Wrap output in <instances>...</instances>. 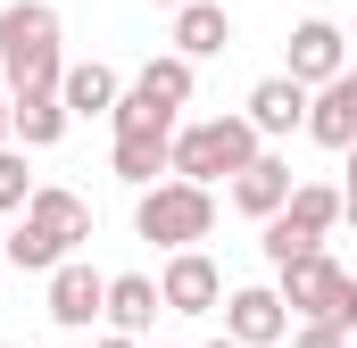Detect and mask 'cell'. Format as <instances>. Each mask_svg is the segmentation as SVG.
I'll list each match as a JSON object with an SVG mask.
<instances>
[{
    "label": "cell",
    "instance_id": "obj_1",
    "mask_svg": "<svg viewBox=\"0 0 357 348\" xmlns=\"http://www.w3.org/2000/svg\"><path fill=\"white\" fill-rule=\"evenodd\" d=\"M0 67H8V91H42L67 75V25L50 0H8L0 8Z\"/></svg>",
    "mask_w": 357,
    "mask_h": 348
},
{
    "label": "cell",
    "instance_id": "obj_2",
    "mask_svg": "<svg viewBox=\"0 0 357 348\" xmlns=\"http://www.w3.org/2000/svg\"><path fill=\"white\" fill-rule=\"evenodd\" d=\"M266 150V133L250 125V116H199V125H175V174L183 182H233V174L250 166Z\"/></svg>",
    "mask_w": 357,
    "mask_h": 348
},
{
    "label": "cell",
    "instance_id": "obj_3",
    "mask_svg": "<svg viewBox=\"0 0 357 348\" xmlns=\"http://www.w3.org/2000/svg\"><path fill=\"white\" fill-rule=\"evenodd\" d=\"M133 232L158 241V249H199V241L216 232V191H208V182H183V174L150 182V191L133 199Z\"/></svg>",
    "mask_w": 357,
    "mask_h": 348
},
{
    "label": "cell",
    "instance_id": "obj_4",
    "mask_svg": "<svg viewBox=\"0 0 357 348\" xmlns=\"http://www.w3.org/2000/svg\"><path fill=\"white\" fill-rule=\"evenodd\" d=\"M274 290H282V307H291L299 324H341V332H357V274L333 265L324 249L274 265Z\"/></svg>",
    "mask_w": 357,
    "mask_h": 348
},
{
    "label": "cell",
    "instance_id": "obj_5",
    "mask_svg": "<svg viewBox=\"0 0 357 348\" xmlns=\"http://www.w3.org/2000/svg\"><path fill=\"white\" fill-rule=\"evenodd\" d=\"M158 299H167V315H225V265L208 249H167Z\"/></svg>",
    "mask_w": 357,
    "mask_h": 348
},
{
    "label": "cell",
    "instance_id": "obj_6",
    "mask_svg": "<svg viewBox=\"0 0 357 348\" xmlns=\"http://www.w3.org/2000/svg\"><path fill=\"white\" fill-rule=\"evenodd\" d=\"M108 315V274H91L84 258H59L50 265V324L59 332H91Z\"/></svg>",
    "mask_w": 357,
    "mask_h": 348
},
{
    "label": "cell",
    "instance_id": "obj_7",
    "mask_svg": "<svg viewBox=\"0 0 357 348\" xmlns=\"http://www.w3.org/2000/svg\"><path fill=\"white\" fill-rule=\"evenodd\" d=\"M225 332H233L241 348L291 340V307H282V290H274V282H241V290H225Z\"/></svg>",
    "mask_w": 357,
    "mask_h": 348
},
{
    "label": "cell",
    "instance_id": "obj_8",
    "mask_svg": "<svg viewBox=\"0 0 357 348\" xmlns=\"http://www.w3.org/2000/svg\"><path fill=\"white\" fill-rule=\"evenodd\" d=\"M349 67V33L333 25V17H307V25H291V67L282 75H299V84L316 91V84H333Z\"/></svg>",
    "mask_w": 357,
    "mask_h": 348
},
{
    "label": "cell",
    "instance_id": "obj_9",
    "mask_svg": "<svg viewBox=\"0 0 357 348\" xmlns=\"http://www.w3.org/2000/svg\"><path fill=\"white\" fill-rule=\"evenodd\" d=\"M307 141H324V150H349L357 141V67H341L333 84L307 91Z\"/></svg>",
    "mask_w": 357,
    "mask_h": 348
},
{
    "label": "cell",
    "instance_id": "obj_10",
    "mask_svg": "<svg viewBox=\"0 0 357 348\" xmlns=\"http://www.w3.org/2000/svg\"><path fill=\"white\" fill-rule=\"evenodd\" d=\"M241 116H250L266 141H282V133H307V84H299V75H266V84H250Z\"/></svg>",
    "mask_w": 357,
    "mask_h": 348
},
{
    "label": "cell",
    "instance_id": "obj_11",
    "mask_svg": "<svg viewBox=\"0 0 357 348\" xmlns=\"http://www.w3.org/2000/svg\"><path fill=\"white\" fill-rule=\"evenodd\" d=\"M25 216H33V224H42V232H50L67 258H75V249L91 241V199H84V191H67V182H33Z\"/></svg>",
    "mask_w": 357,
    "mask_h": 348
},
{
    "label": "cell",
    "instance_id": "obj_12",
    "mask_svg": "<svg viewBox=\"0 0 357 348\" xmlns=\"http://www.w3.org/2000/svg\"><path fill=\"white\" fill-rule=\"evenodd\" d=\"M158 315H167V299H158V274H108V315H100L108 332H133V340H142Z\"/></svg>",
    "mask_w": 357,
    "mask_h": 348
},
{
    "label": "cell",
    "instance_id": "obj_13",
    "mask_svg": "<svg viewBox=\"0 0 357 348\" xmlns=\"http://www.w3.org/2000/svg\"><path fill=\"white\" fill-rule=\"evenodd\" d=\"M282 199H291V158H274V150H258L250 166L233 174V207H241L250 224H266V216L282 207Z\"/></svg>",
    "mask_w": 357,
    "mask_h": 348
},
{
    "label": "cell",
    "instance_id": "obj_14",
    "mask_svg": "<svg viewBox=\"0 0 357 348\" xmlns=\"http://www.w3.org/2000/svg\"><path fill=\"white\" fill-rule=\"evenodd\" d=\"M8 116H17V141L25 150H59L67 141V100H59V84H42V91H8Z\"/></svg>",
    "mask_w": 357,
    "mask_h": 348
},
{
    "label": "cell",
    "instance_id": "obj_15",
    "mask_svg": "<svg viewBox=\"0 0 357 348\" xmlns=\"http://www.w3.org/2000/svg\"><path fill=\"white\" fill-rule=\"evenodd\" d=\"M59 100H67V116H108V108H116V100H125V75H116V67H108V58H75V67H67V75H59Z\"/></svg>",
    "mask_w": 357,
    "mask_h": 348
},
{
    "label": "cell",
    "instance_id": "obj_16",
    "mask_svg": "<svg viewBox=\"0 0 357 348\" xmlns=\"http://www.w3.org/2000/svg\"><path fill=\"white\" fill-rule=\"evenodd\" d=\"M167 17H175V50L183 58H225V50H233V17H225L216 0H183Z\"/></svg>",
    "mask_w": 357,
    "mask_h": 348
},
{
    "label": "cell",
    "instance_id": "obj_17",
    "mask_svg": "<svg viewBox=\"0 0 357 348\" xmlns=\"http://www.w3.org/2000/svg\"><path fill=\"white\" fill-rule=\"evenodd\" d=\"M116 182H133V191H150L158 174H175V133H116Z\"/></svg>",
    "mask_w": 357,
    "mask_h": 348
},
{
    "label": "cell",
    "instance_id": "obj_18",
    "mask_svg": "<svg viewBox=\"0 0 357 348\" xmlns=\"http://www.w3.org/2000/svg\"><path fill=\"white\" fill-rule=\"evenodd\" d=\"M274 216H291L307 241H324V232L341 224V191H333V182H291V199H282Z\"/></svg>",
    "mask_w": 357,
    "mask_h": 348
},
{
    "label": "cell",
    "instance_id": "obj_19",
    "mask_svg": "<svg viewBox=\"0 0 357 348\" xmlns=\"http://www.w3.org/2000/svg\"><path fill=\"white\" fill-rule=\"evenodd\" d=\"M191 67H199V58H183V50H167V58H150V67H142V75H133V84L150 91V100H167V108H191Z\"/></svg>",
    "mask_w": 357,
    "mask_h": 348
},
{
    "label": "cell",
    "instance_id": "obj_20",
    "mask_svg": "<svg viewBox=\"0 0 357 348\" xmlns=\"http://www.w3.org/2000/svg\"><path fill=\"white\" fill-rule=\"evenodd\" d=\"M108 125H116V133H175V108H167V100H150L142 84H125V100L108 108Z\"/></svg>",
    "mask_w": 357,
    "mask_h": 348
},
{
    "label": "cell",
    "instance_id": "obj_21",
    "mask_svg": "<svg viewBox=\"0 0 357 348\" xmlns=\"http://www.w3.org/2000/svg\"><path fill=\"white\" fill-rule=\"evenodd\" d=\"M0 258L17 265V274H50V265L67 258V249H59V241H50V232H42L33 216H17V232H8V249H0Z\"/></svg>",
    "mask_w": 357,
    "mask_h": 348
},
{
    "label": "cell",
    "instance_id": "obj_22",
    "mask_svg": "<svg viewBox=\"0 0 357 348\" xmlns=\"http://www.w3.org/2000/svg\"><path fill=\"white\" fill-rule=\"evenodd\" d=\"M258 249H266V265H291V258H307V249H324V241H307L291 216H266L258 224Z\"/></svg>",
    "mask_w": 357,
    "mask_h": 348
},
{
    "label": "cell",
    "instance_id": "obj_23",
    "mask_svg": "<svg viewBox=\"0 0 357 348\" xmlns=\"http://www.w3.org/2000/svg\"><path fill=\"white\" fill-rule=\"evenodd\" d=\"M33 199V174H25V150H0V216H25Z\"/></svg>",
    "mask_w": 357,
    "mask_h": 348
},
{
    "label": "cell",
    "instance_id": "obj_24",
    "mask_svg": "<svg viewBox=\"0 0 357 348\" xmlns=\"http://www.w3.org/2000/svg\"><path fill=\"white\" fill-rule=\"evenodd\" d=\"M291 348H349V332H341V324H299Z\"/></svg>",
    "mask_w": 357,
    "mask_h": 348
},
{
    "label": "cell",
    "instance_id": "obj_25",
    "mask_svg": "<svg viewBox=\"0 0 357 348\" xmlns=\"http://www.w3.org/2000/svg\"><path fill=\"white\" fill-rule=\"evenodd\" d=\"M91 348H142V340H133V332H100Z\"/></svg>",
    "mask_w": 357,
    "mask_h": 348
},
{
    "label": "cell",
    "instance_id": "obj_26",
    "mask_svg": "<svg viewBox=\"0 0 357 348\" xmlns=\"http://www.w3.org/2000/svg\"><path fill=\"white\" fill-rule=\"evenodd\" d=\"M8 141H17V116H8V100H0V150H8Z\"/></svg>",
    "mask_w": 357,
    "mask_h": 348
},
{
    "label": "cell",
    "instance_id": "obj_27",
    "mask_svg": "<svg viewBox=\"0 0 357 348\" xmlns=\"http://www.w3.org/2000/svg\"><path fill=\"white\" fill-rule=\"evenodd\" d=\"M341 224H357V191H341Z\"/></svg>",
    "mask_w": 357,
    "mask_h": 348
},
{
    "label": "cell",
    "instance_id": "obj_28",
    "mask_svg": "<svg viewBox=\"0 0 357 348\" xmlns=\"http://www.w3.org/2000/svg\"><path fill=\"white\" fill-rule=\"evenodd\" d=\"M199 348H241V340H233V332H225V340H199Z\"/></svg>",
    "mask_w": 357,
    "mask_h": 348
},
{
    "label": "cell",
    "instance_id": "obj_29",
    "mask_svg": "<svg viewBox=\"0 0 357 348\" xmlns=\"http://www.w3.org/2000/svg\"><path fill=\"white\" fill-rule=\"evenodd\" d=\"M150 8H183V0H150Z\"/></svg>",
    "mask_w": 357,
    "mask_h": 348
},
{
    "label": "cell",
    "instance_id": "obj_30",
    "mask_svg": "<svg viewBox=\"0 0 357 348\" xmlns=\"http://www.w3.org/2000/svg\"><path fill=\"white\" fill-rule=\"evenodd\" d=\"M0 274H8V258H0Z\"/></svg>",
    "mask_w": 357,
    "mask_h": 348
},
{
    "label": "cell",
    "instance_id": "obj_31",
    "mask_svg": "<svg viewBox=\"0 0 357 348\" xmlns=\"http://www.w3.org/2000/svg\"><path fill=\"white\" fill-rule=\"evenodd\" d=\"M349 348H357V332H349Z\"/></svg>",
    "mask_w": 357,
    "mask_h": 348
},
{
    "label": "cell",
    "instance_id": "obj_32",
    "mask_svg": "<svg viewBox=\"0 0 357 348\" xmlns=\"http://www.w3.org/2000/svg\"><path fill=\"white\" fill-rule=\"evenodd\" d=\"M0 348H8V340H0Z\"/></svg>",
    "mask_w": 357,
    "mask_h": 348
}]
</instances>
